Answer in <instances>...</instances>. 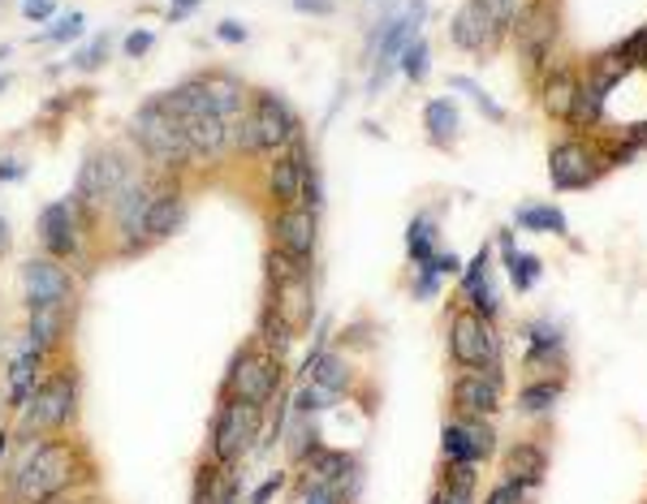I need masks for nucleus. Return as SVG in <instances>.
<instances>
[{
  "label": "nucleus",
  "instance_id": "16",
  "mask_svg": "<svg viewBox=\"0 0 647 504\" xmlns=\"http://www.w3.org/2000/svg\"><path fill=\"white\" fill-rule=\"evenodd\" d=\"M48 354L44 350H35L26 337L13 345V354L4 362V410H22L26 401H31V392L39 388V379L48 375Z\"/></svg>",
  "mask_w": 647,
  "mask_h": 504
},
{
  "label": "nucleus",
  "instance_id": "19",
  "mask_svg": "<svg viewBox=\"0 0 647 504\" xmlns=\"http://www.w3.org/2000/svg\"><path fill=\"white\" fill-rule=\"evenodd\" d=\"M548 177L557 190H578V186H591L600 177V155L582 139H562L548 151Z\"/></svg>",
  "mask_w": 647,
  "mask_h": 504
},
{
  "label": "nucleus",
  "instance_id": "17",
  "mask_svg": "<svg viewBox=\"0 0 647 504\" xmlns=\"http://www.w3.org/2000/svg\"><path fill=\"white\" fill-rule=\"evenodd\" d=\"M186 220H190V199H186L182 177H160L155 199H151V208H147V242H151V246L169 242L173 233L186 228Z\"/></svg>",
  "mask_w": 647,
  "mask_h": 504
},
{
  "label": "nucleus",
  "instance_id": "22",
  "mask_svg": "<svg viewBox=\"0 0 647 504\" xmlns=\"http://www.w3.org/2000/svg\"><path fill=\"white\" fill-rule=\"evenodd\" d=\"M204 86H208V99L216 104V113L224 117V126H229V134L238 139V126H242V117H246V99H251V86L238 78V73L229 70H204Z\"/></svg>",
  "mask_w": 647,
  "mask_h": 504
},
{
  "label": "nucleus",
  "instance_id": "31",
  "mask_svg": "<svg viewBox=\"0 0 647 504\" xmlns=\"http://www.w3.org/2000/svg\"><path fill=\"white\" fill-rule=\"evenodd\" d=\"M342 397H333L328 388H320L315 379H302L298 384V392L289 397V414L293 419H315V414H324V410H333Z\"/></svg>",
  "mask_w": 647,
  "mask_h": 504
},
{
  "label": "nucleus",
  "instance_id": "40",
  "mask_svg": "<svg viewBox=\"0 0 647 504\" xmlns=\"http://www.w3.org/2000/svg\"><path fill=\"white\" fill-rule=\"evenodd\" d=\"M449 82H453L458 91H466V95H471V99H475V104H480V108H484L493 121H505V108H501V104H493V99L480 91V82H471V78H462V73H458V78H449Z\"/></svg>",
  "mask_w": 647,
  "mask_h": 504
},
{
  "label": "nucleus",
  "instance_id": "2",
  "mask_svg": "<svg viewBox=\"0 0 647 504\" xmlns=\"http://www.w3.org/2000/svg\"><path fill=\"white\" fill-rule=\"evenodd\" d=\"M164 104H169V113L182 126V139H186L190 155H195V168L224 164L233 155V134H229L224 117L216 113V104L208 99V86H204L199 73L186 78V82H177V86H169L164 91Z\"/></svg>",
  "mask_w": 647,
  "mask_h": 504
},
{
  "label": "nucleus",
  "instance_id": "44",
  "mask_svg": "<svg viewBox=\"0 0 647 504\" xmlns=\"http://www.w3.org/2000/svg\"><path fill=\"white\" fill-rule=\"evenodd\" d=\"M484 504H527V488H518L513 479H501V483L484 496Z\"/></svg>",
  "mask_w": 647,
  "mask_h": 504
},
{
  "label": "nucleus",
  "instance_id": "39",
  "mask_svg": "<svg viewBox=\"0 0 647 504\" xmlns=\"http://www.w3.org/2000/svg\"><path fill=\"white\" fill-rule=\"evenodd\" d=\"M286 483H289V470H273V474H268V479H264V483L246 496V504H273L281 492H286Z\"/></svg>",
  "mask_w": 647,
  "mask_h": 504
},
{
  "label": "nucleus",
  "instance_id": "8",
  "mask_svg": "<svg viewBox=\"0 0 647 504\" xmlns=\"http://www.w3.org/2000/svg\"><path fill=\"white\" fill-rule=\"evenodd\" d=\"M264 414L268 410H255L238 397H220L216 401V414H212V427H208V457L216 466L233 470L259 448V435H264Z\"/></svg>",
  "mask_w": 647,
  "mask_h": 504
},
{
  "label": "nucleus",
  "instance_id": "57",
  "mask_svg": "<svg viewBox=\"0 0 647 504\" xmlns=\"http://www.w3.org/2000/svg\"><path fill=\"white\" fill-rule=\"evenodd\" d=\"M0 410H4V401H0ZM0 427H4V423H0Z\"/></svg>",
  "mask_w": 647,
  "mask_h": 504
},
{
  "label": "nucleus",
  "instance_id": "41",
  "mask_svg": "<svg viewBox=\"0 0 647 504\" xmlns=\"http://www.w3.org/2000/svg\"><path fill=\"white\" fill-rule=\"evenodd\" d=\"M151 48H155V31H147V26H139V31H130V35L122 39V52H126L130 61H143Z\"/></svg>",
  "mask_w": 647,
  "mask_h": 504
},
{
  "label": "nucleus",
  "instance_id": "38",
  "mask_svg": "<svg viewBox=\"0 0 647 504\" xmlns=\"http://www.w3.org/2000/svg\"><path fill=\"white\" fill-rule=\"evenodd\" d=\"M104 61H108V35H95V39H91V44L70 61V70L95 73V70H104Z\"/></svg>",
  "mask_w": 647,
  "mask_h": 504
},
{
  "label": "nucleus",
  "instance_id": "48",
  "mask_svg": "<svg viewBox=\"0 0 647 504\" xmlns=\"http://www.w3.org/2000/svg\"><path fill=\"white\" fill-rule=\"evenodd\" d=\"M436 289H440V277H436L431 268H419V272H415V297L428 302V297H436Z\"/></svg>",
  "mask_w": 647,
  "mask_h": 504
},
{
  "label": "nucleus",
  "instance_id": "56",
  "mask_svg": "<svg viewBox=\"0 0 647 504\" xmlns=\"http://www.w3.org/2000/svg\"><path fill=\"white\" fill-rule=\"evenodd\" d=\"M0 341H4V324H0Z\"/></svg>",
  "mask_w": 647,
  "mask_h": 504
},
{
  "label": "nucleus",
  "instance_id": "51",
  "mask_svg": "<svg viewBox=\"0 0 647 504\" xmlns=\"http://www.w3.org/2000/svg\"><path fill=\"white\" fill-rule=\"evenodd\" d=\"M199 9V0H173V9H169V22H182L186 13H195Z\"/></svg>",
  "mask_w": 647,
  "mask_h": 504
},
{
  "label": "nucleus",
  "instance_id": "42",
  "mask_svg": "<svg viewBox=\"0 0 647 504\" xmlns=\"http://www.w3.org/2000/svg\"><path fill=\"white\" fill-rule=\"evenodd\" d=\"M298 504H346V496H342V492H333V488H324V483L302 479V488H298Z\"/></svg>",
  "mask_w": 647,
  "mask_h": 504
},
{
  "label": "nucleus",
  "instance_id": "55",
  "mask_svg": "<svg viewBox=\"0 0 647 504\" xmlns=\"http://www.w3.org/2000/svg\"><path fill=\"white\" fill-rule=\"evenodd\" d=\"M4 91H9V73H0V95H4Z\"/></svg>",
  "mask_w": 647,
  "mask_h": 504
},
{
  "label": "nucleus",
  "instance_id": "11",
  "mask_svg": "<svg viewBox=\"0 0 647 504\" xmlns=\"http://www.w3.org/2000/svg\"><path fill=\"white\" fill-rule=\"evenodd\" d=\"M449 359L462 371H497L501 366V341L493 319L475 315V310H453L449 315Z\"/></svg>",
  "mask_w": 647,
  "mask_h": 504
},
{
  "label": "nucleus",
  "instance_id": "9",
  "mask_svg": "<svg viewBox=\"0 0 647 504\" xmlns=\"http://www.w3.org/2000/svg\"><path fill=\"white\" fill-rule=\"evenodd\" d=\"M155 186H160V177L139 168L126 181V190L108 203V237H113V255L117 259H135V255L151 250V242H147V208L155 199Z\"/></svg>",
  "mask_w": 647,
  "mask_h": 504
},
{
  "label": "nucleus",
  "instance_id": "53",
  "mask_svg": "<svg viewBox=\"0 0 647 504\" xmlns=\"http://www.w3.org/2000/svg\"><path fill=\"white\" fill-rule=\"evenodd\" d=\"M9 255V220L0 216V259Z\"/></svg>",
  "mask_w": 647,
  "mask_h": 504
},
{
  "label": "nucleus",
  "instance_id": "45",
  "mask_svg": "<svg viewBox=\"0 0 647 504\" xmlns=\"http://www.w3.org/2000/svg\"><path fill=\"white\" fill-rule=\"evenodd\" d=\"M22 17H26L31 26H44V22L57 17V0H22Z\"/></svg>",
  "mask_w": 647,
  "mask_h": 504
},
{
  "label": "nucleus",
  "instance_id": "52",
  "mask_svg": "<svg viewBox=\"0 0 647 504\" xmlns=\"http://www.w3.org/2000/svg\"><path fill=\"white\" fill-rule=\"evenodd\" d=\"M9 453H13V432H9V427H0V461H4Z\"/></svg>",
  "mask_w": 647,
  "mask_h": 504
},
{
  "label": "nucleus",
  "instance_id": "34",
  "mask_svg": "<svg viewBox=\"0 0 647 504\" xmlns=\"http://www.w3.org/2000/svg\"><path fill=\"white\" fill-rule=\"evenodd\" d=\"M513 224L527 233H566V216L553 203H522L513 212Z\"/></svg>",
  "mask_w": 647,
  "mask_h": 504
},
{
  "label": "nucleus",
  "instance_id": "35",
  "mask_svg": "<svg viewBox=\"0 0 647 504\" xmlns=\"http://www.w3.org/2000/svg\"><path fill=\"white\" fill-rule=\"evenodd\" d=\"M557 397H562V384L535 379V384H527V388L518 392V410H522V414H548V410L557 406Z\"/></svg>",
  "mask_w": 647,
  "mask_h": 504
},
{
  "label": "nucleus",
  "instance_id": "28",
  "mask_svg": "<svg viewBox=\"0 0 647 504\" xmlns=\"http://www.w3.org/2000/svg\"><path fill=\"white\" fill-rule=\"evenodd\" d=\"M255 341H259V350H268L273 359H286L289 345L298 341V332L289 328V319L264 297V306H259V324H255Z\"/></svg>",
  "mask_w": 647,
  "mask_h": 504
},
{
  "label": "nucleus",
  "instance_id": "14",
  "mask_svg": "<svg viewBox=\"0 0 647 504\" xmlns=\"http://www.w3.org/2000/svg\"><path fill=\"white\" fill-rule=\"evenodd\" d=\"M268 246H277L281 255L298 263H315V246H320V212L311 208H281L268 212Z\"/></svg>",
  "mask_w": 647,
  "mask_h": 504
},
{
  "label": "nucleus",
  "instance_id": "18",
  "mask_svg": "<svg viewBox=\"0 0 647 504\" xmlns=\"http://www.w3.org/2000/svg\"><path fill=\"white\" fill-rule=\"evenodd\" d=\"M449 397L462 419H493L501 410V371H458Z\"/></svg>",
  "mask_w": 647,
  "mask_h": 504
},
{
  "label": "nucleus",
  "instance_id": "29",
  "mask_svg": "<svg viewBox=\"0 0 647 504\" xmlns=\"http://www.w3.org/2000/svg\"><path fill=\"white\" fill-rule=\"evenodd\" d=\"M458 126H462V117H458V104H453L449 95L428 99V108H424V130H428L431 146L449 151V146L458 143Z\"/></svg>",
  "mask_w": 647,
  "mask_h": 504
},
{
  "label": "nucleus",
  "instance_id": "50",
  "mask_svg": "<svg viewBox=\"0 0 647 504\" xmlns=\"http://www.w3.org/2000/svg\"><path fill=\"white\" fill-rule=\"evenodd\" d=\"M26 168H22V160L18 155H0V181H18Z\"/></svg>",
  "mask_w": 647,
  "mask_h": 504
},
{
  "label": "nucleus",
  "instance_id": "32",
  "mask_svg": "<svg viewBox=\"0 0 647 504\" xmlns=\"http://www.w3.org/2000/svg\"><path fill=\"white\" fill-rule=\"evenodd\" d=\"M501 250H505V272H509L513 285L531 289L535 281H540V259L527 255V250H518V246H513V233H505L501 237Z\"/></svg>",
  "mask_w": 647,
  "mask_h": 504
},
{
  "label": "nucleus",
  "instance_id": "47",
  "mask_svg": "<svg viewBox=\"0 0 647 504\" xmlns=\"http://www.w3.org/2000/svg\"><path fill=\"white\" fill-rule=\"evenodd\" d=\"M431 272L444 281V277H458L462 272V259L453 255V250H436V259H431Z\"/></svg>",
  "mask_w": 647,
  "mask_h": 504
},
{
  "label": "nucleus",
  "instance_id": "5",
  "mask_svg": "<svg viewBox=\"0 0 647 504\" xmlns=\"http://www.w3.org/2000/svg\"><path fill=\"white\" fill-rule=\"evenodd\" d=\"M130 143L139 146L143 168L155 173V177H186L195 168V155H190V146L182 139L177 117L164 104V91L160 95H147L143 104L135 108V117H130Z\"/></svg>",
  "mask_w": 647,
  "mask_h": 504
},
{
  "label": "nucleus",
  "instance_id": "30",
  "mask_svg": "<svg viewBox=\"0 0 647 504\" xmlns=\"http://www.w3.org/2000/svg\"><path fill=\"white\" fill-rule=\"evenodd\" d=\"M575 99H578V78L570 70H557L544 78V108L562 121L575 117Z\"/></svg>",
  "mask_w": 647,
  "mask_h": 504
},
{
  "label": "nucleus",
  "instance_id": "49",
  "mask_svg": "<svg viewBox=\"0 0 647 504\" xmlns=\"http://www.w3.org/2000/svg\"><path fill=\"white\" fill-rule=\"evenodd\" d=\"M293 9H298V13H315V17H328V13L337 9V4H333V0H293Z\"/></svg>",
  "mask_w": 647,
  "mask_h": 504
},
{
  "label": "nucleus",
  "instance_id": "13",
  "mask_svg": "<svg viewBox=\"0 0 647 504\" xmlns=\"http://www.w3.org/2000/svg\"><path fill=\"white\" fill-rule=\"evenodd\" d=\"M22 302H26V310L73 306L78 302V277H73V268L48 259V255H31L22 263Z\"/></svg>",
  "mask_w": 647,
  "mask_h": 504
},
{
  "label": "nucleus",
  "instance_id": "10",
  "mask_svg": "<svg viewBox=\"0 0 647 504\" xmlns=\"http://www.w3.org/2000/svg\"><path fill=\"white\" fill-rule=\"evenodd\" d=\"M95 228V220L86 216L73 199H53L39 208L35 216V242H39V255L57 259V263H78L82 250H86V233Z\"/></svg>",
  "mask_w": 647,
  "mask_h": 504
},
{
  "label": "nucleus",
  "instance_id": "36",
  "mask_svg": "<svg viewBox=\"0 0 647 504\" xmlns=\"http://www.w3.org/2000/svg\"><path fill=\"white\" fill-rule=\"evenodd\" d=\"M82 31H86V13H82V9H70V13L53 17V26H48L39 39H44V44H73V39H82Z\"/></svg>",
  "mask_w": 647,
  "mask_h": 504
},
{
  "label": "nucleus",
  "instance_id": "33",
  "mask_svg": "<svg viewBox=\"0 0 647 504\" xmlns=\"http://www.w3.org/2000/svg\"><path fill=\"white\" fill-rule=\"evenodd\" d=\"M406 250H411L415 272H419V268H431V259H436V224H431V216L411 220V228H406Z\"/></svg>",
  "mask_w": 647,
  "mask_h": 504
},
{
  "label": "nucleus",
  "instance_id": "26",
  "mask_svg": "<svg viewBox=\"0 0 647 504\" xmlns=\"http://www.w3.org/2000/svg\"><path fill=\"white\" fill-rule=\"evenodd\" d=\"M462 297H466V310L484 315V319H497V289H493V250L480 246V255L462 268Z\"/></svg>",
  "mask_w": 647,
  "mask_h": 504
},
{
  "label": "nucleus",
  "instance_id": "12",
  "mask_svg": "<svg viewBox=\"0 0 647 504\" xmlns=\"http://www.w3.org/2000/svg\"><path fill=\"white\" fill-rule=\"evenodd\" d=\"M311 168H315V155H311L307 139H298L293 146L277 151L273 160H264V199L273 212L302 203V186H307Z\"/></svg>",
  "mask_w": 647,
  "mask_h": 504
},
{
  "label": "nucleus",
  "instance_id": "37",
  "mask_svg": "<svg viewBox=\"0 0 647 504\" xmlns=\"http://www.w3.org/2000/svg\"><path fill=\"white\" fill-rule=\"evenodd\" d=\"M397 66H402V73L411 78V82H424L428 78V66H431V52L424 39H411L406 48H402V57H397Z\"/></svg>",
  "mask_w": 647,
  "mask_h": 504
},
{
  "label": "nucleus",
  "instance_id": "43",
  "mask_svg": "<svg viewBox=\"0 0 647 504\" xmlns=\"http://www.w3.org/2000/svg\"><path fill=\"white\" fill-rule=\"evenodd\" d=\"M488 17H493V26L501 31V35H509L513 31V0H475Z\"/></svg>",
  "mask_w": 647,
  "mask_h": 504
},
{
  "label": "nucleus",
  "instance_id": "27",
  "mask_svg": "<svg viewBox=\"0 0 647 504\" xmlns=\"http://www.w3.org/2000/svg\"><path fill=\"white\" fill-rule=\"evenodd\" d=\"M505 479H513L518 488H540L544 483V470H548V453L531 439H518L513 448H505V461H501Z\"/></svg>",
  "mask_w": 647,
  "mask_h": 504
},
{
  "label": "nucleus",
  "instance_id": "54",
  "mask_svg": "<svg viewBox=\"0 0 647 504\" xmlns=\"http://www.w3.org/2000/svg\"><path fill=\"white\" fill-rule=\"evenodd\" d=\"M9 52H13V48H9V44H0V66H4V57H9Z\"/></svg>",
  "mask_w": 647,
  "mask_h": 504
},
{
  "label": "nucleus",
  "instance_id": "6",
  "mask_svg": "<svg viewBox=\"0 0 647 504\" xmlns=\"http://www.w3.org/2000/svg\"><path fill=\"white\" fill-rule=\"evenodd\" d=\"M281 388H286V359H273L268 350H259L255 337L233 350L220 379V397H238L255 410H273Z\"/></svg>",
  "mask_w": 647,
  "mask_h": 504
},
{
  "label": "nucleus",
  "instance_id": "15",
  "mask_svg": "<svg viewBox=\"0 0 647 504\" xmlns=\"http://www.w3.org/2000/svg\"><path fill=\"white\" fill-rule=\"evenodd\" d=\"M497 448V432L484 419H444L440 427V457L444 466H480Z\"/></svg>",
  "mask_w": 647,
  "mask_h": 504
},
{
  "label": "nucleus",
  "instance_id": "21",
  "mask_svg": "<svg viewBox=\"0 0 647 504\" xmlns=\"http://www.w3.org/2000/svg\"><path fill=\"white\" fill-rule=\"evenodd\" d=\"M449 39L462 48V52H493V48H501V31L493 26V17L475 4V0H466L458 13H453V22H449Z\"/></svg>",
  "mask_w": 647,
  "mask_h": 504
},
{
  "label": "nucleus",
  "instance_id": "3",
  "mask_svg": "<svg viewBox=\"0 0 647 504\" xmlns=\"http://www.w3.org/2000/svg\"><path fill=\"white\" fill-rule=\"evenodd\" d=\"M78 410H82V375L73 362L48 366V375L39 379V388L31 392V401L18 410V439H39V435H66L78 427Z\"/></svg>",
  "mask_w": 647,
  "mask_h": 504
},
{
  "label": "nucleus",
  "instance_id": "1",
  "mask_svg": "<svg viewBox=\"0 0 647 504\" xmlns=\"http://www.w3.org/2000/svg\"><path fill=\"white\" fill-rule=\"evenodd\" d=\"M95 488V457L78 435L18 439L4 474L0 504H57Z\"/></svg>",
  "mask_w": 647,
  "mask_h": 504
},
{
  "label": "nucleus",
  "instance_id": "20",
  "mask_svg": "<svg viewBox=\"0 0 647 504\" xmlns=\"http://www.w3.org/2000/svg\"><path fill=\"white\" fill-rule=\"evenodd\" d=\"M513 31H518V48L531 66H540L548 52H553V39H557V22H553V4L548 0H535L527 4L518 17H513Z\"/></svg>",
  "mask_w": 647,
  "mask_h": 504
},
{
  "label": "nucleus",
  "instance_id": "4",
  "mask_svg": "<svg viewBox=\"0 0 647 504\" xmlns=\"http://www.w3.org/2000/svg\"><path fill=\"white\" fill-rule=\"evenodd\" d=\"M298 139H302V117L293 113V104L273 86H255L246 99V117L238 126V139H233V155L273 160L277 151L293 146Z\"/></svg>",
  "mask_w": 647,
  "mask_h": 504
},
{
  "label": "nucleus",
  "instance_id": "46",
  "mask_svg": "<svg viewBox=\"0 0 647 504\" xmlns=\"http://www.w3.org/2000/svg\"><path fill=\"white\" fill-rule=\"evenodd\" d=\"M216 39H220V44H246L251 31H246L242 22H233V17H224V22H216Z\"/></svg>",
  "mask_w": 647,
  "mask_h": 504
},
{
  "label": "nucleus",
  "instance_id": "7",
  "mask_svg": "<svg viewBox=\"0 0 647 504\" xmlns=\"http://www.w3.org/2000/svg\"><path fill=\"white\" fill-rule=\"evenodd\" d=\"M143 164L126 151V146H95L86 151L82 168H78V181H73V203L86 212L91 220H100L108 212V203L126 190V181L139 173Z\"/></svg>",
  "mask_w": 647,
  "mask_h": 504
},
{
  "label": "nucleus",
  "instance_id": "23",
  "mask_svg": "<svg viewBox=\"0 0 647 504\" xmlns=\"http://www.w3.org/2000/svg\"><path fill=\"white\" fill-rule=\"evenodd\" d=\"M268 302L286 315L293 332H302L315 319V281H311V268H302V272H293L277 289H268Z\"/></svg>",
  "mask_w": 647,
  "mask_h": 504
},
{
  "label": "nucleus",
  "instance_id": "25",
  "mask_svg": "<svg viewBox=\"0 0 647 504\" xmlns=\"http://www.w3.org/2000/svg\"><path fill=\"white\" fill-rule=\"evenodd\" d=\"M190 504H242V483L233 470L216 466L212 457L204 453L195 474H190Z\"/></svg>",
  "mask_w": 647,
  "mask_h": 504
},
{
  "label": "nucleus",
  "instance_id": "24",
  "mask_svg": "<svg viewBox=\"0 0 647 504\" xmlns=\"http://www.w3.org/2000/svg\"><path fill=\"white\" fill-rule=\"evenodd\" d=\"M70 328H73V306H44V310H26L22 337L35 350H44L48 359H57V350L70 341Z\"/></svg>",
  "mask_w": 647,
  "mask_h": 504
}]
</instances>
